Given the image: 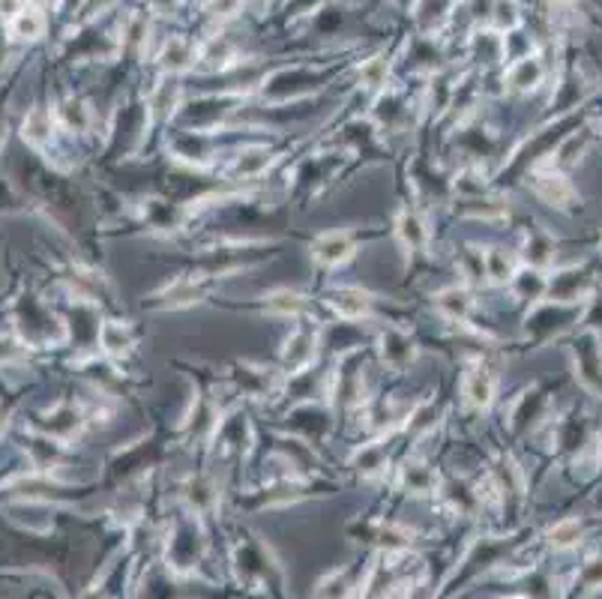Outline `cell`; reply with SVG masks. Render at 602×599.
Wrapping results in <instances>:
<instances>
[{
	"instance_id": "7a4b0ae2",
	"label": "cell",
	"mask_w": 602,
	"mask_h": 599,
	"mask_svg": "<svg viewBox=\"0 0 602 599\" xmlns=\"http://www.w3.org/2000/svg\"><path fill=\"white\" fill-rule=\"evenodd\" d=\"M494 390H498V381H494L492 368L483 363L468 366V372L461 375V396L476 411H485V408L494 401Z\"/></svg>"
},
{
	"instance_id": "9a60e30c",
	"label": "cell",
	"mask_w": 602,
	"mask_h": 599,
	"mask_svg": "<svg viewBox=\"0 0 602 599\" xmlns=\"http://www.w3.org/2000/svg\"><path fill=\"white\" fill-rule=\"evenodd\" d=\"M386 76H390V61L384 54L372 57L360 67V85L366 90H378L386 85Z\"/></svg>"
},
{
	"instance_id": "7c38bea8",
	"label": "cell",
	"mask_w": 602,
	"mask_h": 599,
	"mask_svg": "<svg viewBox=\"0 0 602 599\" xmlns=\"http://www.w3.org/2000/svg\"><path fill=\"white\" fill-rule=\"evenodd\" d=\"M582 533H584V524L579 519H560L555 528H549L546 539L557 552H570V548L582 543Z\"/></svg>"
},
{
	"instance_id": "44dd1931",
	"label": "cell",
	"mask_w": 602,
	"mask_h": 599,
	"mask_svg": "<svg viewBox=\"0 0 602 599\" xmlns=\"http://www.w3.org/2000/svg\"><path fill=\"white\" fill-rule=\"evenodd\" d=\"M175 102H177V90H175V93H171V87L165 85V87L156 90V96H153L150 109H153L156 117H168V114L175 111Z\"/></svg>"
},
{
	"instance_id": "8fae6325",
	"label": "cell",
	"mask_w": 602,
	"mask_h": 599,
	"mask_svg": "<svg viewBox=\"0 0 602 599\" xmlns=\"http://www.w3.org/2000/svg\"><path fill=\"white\" fill-rule=\"evenodd\" d=\"M267 312L270 315H279V318H297L306 312V297H303L300 291H291V288H279L273 294H267Z\"/></svg>"
},
{
	"instance_id": "9c48e42d",
	"label": "cell",
	"mask_w": 602,
	"mask_h": 599,
	"mask_svg": "<svg viewBox=\"0 0 602 599\" xmlns=\"http://www.w3.org/2000/svg\"><path fill=\"white\" fill-rule=\"evenodd\" d=\"M381 354H384V363L393 366V368H402L408 366L411 360H414V344H411L408 336H402L399 330H390L386 336H381Z\"/></svg>"
},
{
	"instance_id": "e0dca14e",
	"label": "cell",
	"mask_w": 602,
	"mask_h": 599,
	"mask_svg": "<svg viewBox=\"0 0 602 599\" xmlns=\"http://www.w3.org/2000/svg\"><path fill=\"white\" fill-rule=\"evenodd\" d=\"M48 135H52V120H48V114L33 111L28 123H24V138H28L30 144H43Z\"/></svg>"
},
{
	"instance_id": "ffe728a7",
	"label": "cell",
	"mask_w": 602,
	"mask_h": 599,
	"mask_svg": "<svg viewBox=\"0 0 602 599\" xmlns=\"http://www.w3.org/2000/svg\"><path fill=\"white\" fill-rule=\"evenodd\" d=\"M348 594H351V585H348V579H345L342 572L329 576L324 585L318 587V599H348Z\"/></svg>"
},
{
	"instance_id": "5b68a950",
	"label": "cell",
	"mask_w": 602,
	"mask_h": 599,
	"mask_svg": "<svg viewBox=\"0 0 602 599\" xmlns=\"http://www.w3.org/2000/svg\"><path fill=\"white\" fill-rule=\"evenodd\" d=\"M329 309L336 312L345 321H357V318H366L369 309H372V297L360 288H339L329 294Z\"/></svg>"
},
{
	"instance_id": "ac0fdd59",
	"label": "cell",
	"mask_w": 602,
	"mask_h": 599,
	"mask_svg": "<svg viewBox=\"0 0 602 599\" xmlns=\"http://www.w3.org/2000/svg\"><path fill=\"white\" fill-rule=\"evenodd\" d=\"M243 6H246V0H204V12L216 21L237 19V15L243 12Z\"/></svg>"
},
{
	"instance_id": "cb8c5ba5",
	"label": "cell",
	"mask_w": 602,
	"mask_h": 599,
	"mask_svg": "<svg viewBox=\"0 0 602 599\" xmlns=\"http://www.w3.org/2000/svg\"><path fill=\"white\" fill-rule=\"evenodd\" d=\"M21 10H24L21 0H0V19L4 21H12Z\"/></svg>"
},
{
	"instance_id": "52a82bcc",
	"label": "cell",
	"mask_w": 602,
	"mask_h": 599,
	"mask_svg": "<svg viewBox=\"0 0 602 599\" xmlns=\"http://www.w3.org/2000/svg\"><path fill=\"white\" fill-rule=\"evenodd\" d=\"M435 306L443 318H450V321H468V315L474 312V300L468 288H443L438 297H435Z\"/></svg>"
},
{
	"instance_id": "4fadbf2b",
	"label": "cell",
	"mask_w": 602,
	"mask_h": 599,
	"mask_svg": "<svg viewBox=\"0 0 602 599\" xmlns=\"http://www.w3.org/2000/svg\"><path fill=\"white\" fill-rule=\"evenodd\" d=\"M516 276V261L507 255L504 249H489L485 252V279L494 285H507Z\"/></svg>"
},
{
	"instance_id": "8992f818",
	"label": "cell",
	"mask_w": 602,
	"mask_h": 599,
	"mask_svg": "<svg viewBox=\"0 0 602 599\" xmlns=\"http://www.w3.org/2000/svg\"><path fill=\"white\" fill-rule=\"evenodd\" d=\"M195 61H198L195 45L189 43V39H183V36H171L168 43L162 45L159 63H162L165 72H183V69L192 67Z\"/></svg>"
},
{
	"instance_id": "30bf717a",
	"label": "cell",
	"mask_w": 602,
	"mask_h": 599,
	"mask_svg": "<svg viewBox=\"0 0 602 599\" xmlns=\"http://www.w3.org/2000/svg\"><path fill=\"white\" fill-rule=\"evenodd\" d=\"M395 234H399L402 246H405V249H411V252L423 249V243H426V237H428L426 223L417 216L414 210H402V213H399V223H395Z\"/></svg>"
},
{
	"instance_id": "603a6c76",
	"label": "cell",
	"mask_w": 602,
	"mask_h": 599,
	"mask_svg": "<svg viewBox=\"0 0 602 599\" xmlns=\"http://www.w3.org/2000/svg\"><path fill=\"white\" fill-rule=\"evenodd\" d=\"M147 6H150V12H156V15H177L180 12V6H183V0H147Z\"/></svg>"
},
{
	"instance_id": "d6986e66",
	"label": "cell",
	"mask_w": 602,
	"mask_h": 599,
	"mask_svg": "<svg viewBox=\"0 0 602 599\" xmlns=\"http://www.w3.org/2000/svg\"><path fill=\"white\" fill-rule=\"evenodd\" d=\"M61 117H63V123L69 129H78V133H81V129H85L87 123H90V109L81 100H69L61 109Z\"/></svg>"
},
{
	"instance_id": "3957f363",
	"label": "cell",
	"mask_w": 602,
	"mask_h": 599,
	"mask_svg": "<svg viewBox=\"0 0 602 599\" xmlns=\"http://www.w3.org/2000/svg\"><path fill=\"white\" fill-rule=\"evenodd\" d=\"M354 249H357V243H354L351 231H327L312 243V258L321 267H339L354 255Z\"/></svg>"
},
{
	"instance_id": "6da1fadb",
	"label": "cell",
	"mask_w": 602,
	"mask_h": 599,
	"mask_svg": "<svg viewBox=\"0 0 602 599\" xmlns=\"http://www.w3.org/2000/svg\"><path fill=\"white\" fill-rule=\"evenodd\" d=\"M531 186H533V192H537L542 201L551 204V207L566 210V207H573V204H575V189H573V183L564 174H560V171H555V168L533 171V174H531Z\"/></svg>"
},
{
	"instance_id": "277c9868",
	"label": "cell",
	"mask_w": 602,
	"mask_h": 599,
	"mask_svg": "<svg viewBox=\"0 0 602 599\" xmlns=\"http://www.w3.org/2000/svg\"><path fill=\"white\" fill-rule=\"evenodd\" d=\"M542 78H546V67H542V61L537 54L518 57V61L509 63V69H507V85L518 90V93L537 90L542 85Z\"/></svg>"
},
{
	"instance_id": "7402d4cb",
	"label": "cell",
	"mask_w": 602,
	"mask_h": 599,
	"mask_svg": "<svg viewBox=\"0 0 602 599\" xmlns=\"http://www.w3.org/2000/svg\"><path fill=\"white\" fill-rule=\"evenodd\" d=\"M582 585L602 587V557H593V561L582 566Z\"/></svg>"
},
{
	"instance_id": "2e32d148",
	"label": "cell",
	"mask_w": 602,
	"mask_h": 599,
	"mask_svg": "<svg viewBox=\"0 0 602 599\" xmlns=\"http://www.w3.org/2000/svg\"><path fill=\"white\" fill-rule=\"evenodd\" d=\"M435 474L428 471L426 465H408L405 467V486L411 489V491H417V495H426V491H432L435 489Z\"/></svg>"
},
{
	"instance_id": "ba28073f",
	"label": "cell",
	"mask_w": 602,
	"mask_h": 599,
	"mask_svg": "<svg viewBox=\"0 0 602 599\" xmlns=\"http://www.w3.org/2000/svg\"><path fill=\"white\" fill-rule=\"evenodd\" d=\"M10 34L19 43H37L45 34V15L37 6H24V10L10 21Z\"/></svg>"
},
{
	"instance_id": "5bb4252c",
	"label": "cell",
	"mask_w": 602,
	"mask_h": 599,
	"mask_svg": "<svg viewBox=\"0 0 602 599\" xmlns=\"http://www.w3.org/2000/svg\"><path fill=\"white\" fill-rule=\"evenodd\" d=\"M315 339H312L309 333H294V339L288 342V351H285V360H288V366L294 368H303V366H309L312 363V357H315Z\"/></svg>"
}]
</instances>
